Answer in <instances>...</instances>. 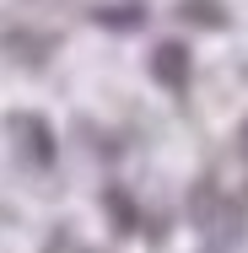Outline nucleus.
<instances>
[{
	"label": "nucleus",
	"mask_w": 248,
	"mask_h": 253,
	"mask_svg": "<svg viewBox=\"0 0 248 253\" xmlns=\"http://www.w3.org/2000/svg\"><path fill=\"white\" fill-rule=\"evenodd\" d=\"M5 135L16 140V151L27 156L33 167H54V135H49V124L38 113H11L5 119Z\"/></svg>",
	"instance_id": "nucleus-1"
},
{
	"label": "nucleus",
	"mask_w": 248,
	"mask_h": 253,
	"mask_svg": "<svg viewBox=\"0 0 248 253\" xmlns=\"http://www.w3.org/2000/svg\"><path fill=\"white\" fill-rule=\"evenodd\" d=\"M151 76H156V86H167V92H189V49H184V43H156Z\"/></svg>",
	"instance_id": "nucleus-2"
},
{
	"label": "nucleus",
	"mask_w": 248,
	"mask_h": 253,
	"mask_svg": "<svg viewBox=\"0 0 248 253\" xmlns=\"http://www.w3.org/2000/svg\"><path fill=\"white\" fill-rule=\"evenodd\" d=\"M108 215H113V226H135V200L124 189H108Z\"/></svg>",
	"instance_id": "nucleus-3"
},
{
	"label": "nucleus",
	"mask_w": 248,
	"mask_h": 253,
	"mask_svg": "<svg viewBox=\"0 0 248 253\" xmlns=\"http://www.w3.org/2000/svg\"><path fill=\"white\" fill-rule=\"evenodd\" d=\"M98 16L108 22V27H141L146 11H141V5H113V11H98Z\"/></svg>",
	"instance_id": "nucleus-4"
},
{
	"label": "nucleus",
	"mask_w": 248,
	"mask_h": 253,
	"mask_svg": "<svg viewBox=\"0 0 248 253\" xmlns=\"http://www.w3.org/2000/svg\"><path fill=\"white\" fill-rule=\"evenodd\" d=\"M243 146H248V129H243Z\"/></svg>",
	"instance_id": "nucleus-5"
}]
</instances>
